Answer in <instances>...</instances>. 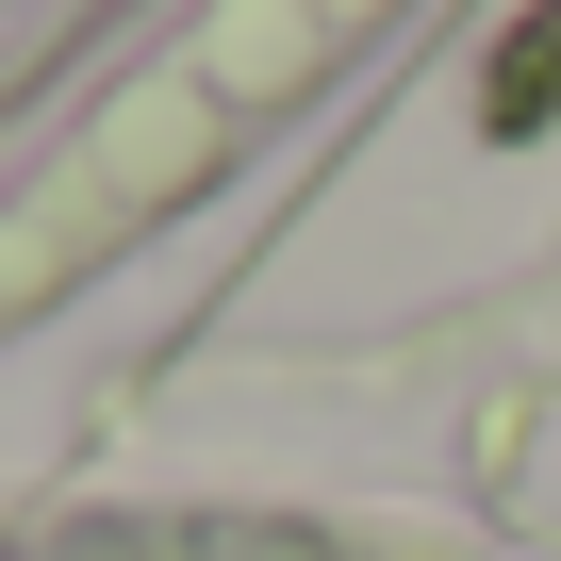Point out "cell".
I'll list each match as a JSON object with an SVG mask.
<instances>
[{"label":"cell","mask_w":561,"mask_h":561,"mask_svg":"<svg viewBox=\"0 0 561 561\" xmlns=\"http://www.w3.org/2000/svg\"><path fill=\"white\" fill-rule=\"evenodd\" d=\"M561 116V0H528V34H495V133Z\"/></svg>","instance_id":"cell-1"}]
</instances>
